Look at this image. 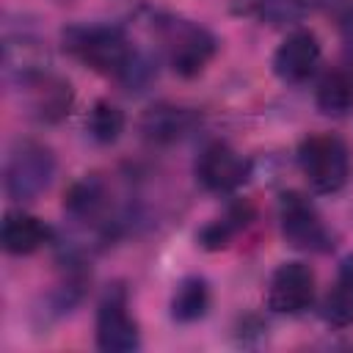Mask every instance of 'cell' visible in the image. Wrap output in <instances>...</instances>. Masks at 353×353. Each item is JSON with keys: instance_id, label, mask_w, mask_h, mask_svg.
Wrapping results in <instances>:
<instances>
[{"instance_id": "obj_3", "label": "cell", "mask_w": 353, "mask_h": 353, "mask_svg": "<svg viewBox=\"0 0 353 353\" xmlns=\"http://www.w3.org/2000/svg\"><path fill=\"white\" fill-rule=\"evenodd\" d=\"M298 165L317 193H336L350 174V152L342 138L331 132H314L298 146Z\"/></svg>"}, {"instance_id": "obj_8", "label": "cell", "mask_w": 353, "mask_h": 353, "mask_svg": "<svg viewBox=\"0 0 353 353\" xmlns=\"http://www.w3.org/2000/svg\"><path fill=\"white\" fill-rule=\"evenodd\" d=\"M314 301V273L303 262H281L270 276L268 306L276 314H301Z\"/></svg>"}, {"instance_id": "obj_14", "label": "cell", "mask_w": 353, "mask_h": 353, "mask_svg": "<svg viewBox=\"0 0 353 353\" xmlns=\"http://www.w3.org/2000/svg\"><path fill=\"white\" fill-rule=\"evenodd\" d=\"M323 317L334 328H350L353 325V254H347L339 262L336 279L323 301Z\"/></svg>"}, {"instance_id": "obj_18", "label": "cell", "mask_w": 353, "mask_h": 353, "mask_svg": "<svg viewBox=\"0 0 353 353\" xmlns=\"http://www.w3.org/2000/svg\"><path fill=\"white\" fill-rule=\"evenodd\" d=\"M85 130L97 143H116L119 135L124 132V113L119 105L108 99H97L94 108L88 110Z\"/></svg>"}, {"instance_id": "obj_12", "label": "cell", "mask_w": 353, "mask_h": 353, "mask_svg": "<svg viewBox=\"0 0 353 353\" xmlns=\"http://www.w3.org/2000/svg\"><path fill=\"white\" fill-rule=\"evenodd\" d=\"M22 88L28 91V105L33 110V116H39L41 121H61L69 108H72V85L63 77L50 74L47 69L39 72L36 77L25 80Z\"/></svg>"}, {"instance_id": "obj_16", "label": "cell", "mask_w": 353, "mask_h": 353, "mask_svg": "<svg viewBox=\"0 0 353 353\" xmlns=\"http://www.w3.org/2000/svg\"><path fill=\"white\" fill-rule=\"evenodd\" d=\"M210 309V284L201 276H188L171 295V317L176 323L201 320Z\"/></svg>"}, {"instance_id": "obj_10", "label": "cell", "mask_w": 353, "mask_h": 353, "mask_svg": "<svg viewBox=\"0 0 353 353\" xmlns=\"http://www.w3.org/2000/svg\"><path fill=\"white\" fill-rule=\"evenodd\" d=\"M63 210L69 218L88 223L94 229L110 226L108 212H110V190L108 182L99 174H85L83 179L72 182V188L63 196Z\"/></svg>"}, {"instance_id": "obj_2", "label": "cell", "mask_w": 353, "mask_h": 353, "mask_svg": "<svg viewBox=\"0 0 353 353\" xmlns=\"http://www.w3.org/2000/svg\"><path fill=\"white\" fill-rule=\"evenodd\" d=\"M157 33L165 47L168 66L179 77H196L218 52V39L199 22L182 17H163Z\"/></svg>"}, {"instance_id": "obj_7", "label": "cell", "mask_w": 353, "mask_h": 353, "mask_svg": "<svg viewBox=\"0 0 353 353\" xmlns=\"http://www.w3.org/2000/svg\"><path fill=\"white\" fill-rule=\"evenodd\" d=\"M251 176V163L223 141H212L196 157V179L210 193H234Z\"/></svg>"}, {"instance_id": "obj_15", "label": "cell", "mask_w": 353, "mask_h": 353, "mask_svg": "<svg viewBox=\"0 0 353 353\" xmlns=\"http://www.w3.org/2000/svg\"><path fill=\"white\" fill-rule=\"evenodd\" d=\"M314 102L325 116H345L353 110V72L334 69L320 77L314 88Z\"/></svg>"}, {"instance_id": "obj_5", "label": "cell", "mask_w": 353, "mask_h": 353, "mask_svg": "<svg viewBox=\"0 0 353 353\" xmlns=\"http://www.w3.org/2000/svg\"><path fill=\"white\" fill-rule=\"evenodd\" d=\"M279 221H281V234L284 240L298 248V251H328L331 243V232L323 221V215L317 212V207L301 196V193H284L281 204H279Z\"/></svg>"}, {"instance_id": "obj_1", "label": "cell", "mask_w": 353, "mask_h": 353, "mask_svg": "<svg viewBox=\"0 0 353 353\" xmlns=\"http://www.w3.org/2000/svg\"><path fill=\"white\" fill-rule=\"evenodd\" d=\"M63 47L88 69L105 77L121 80L135 61V50L127 33L116 25H88L69 28L63 33Z\"/></svg>"}, {"instance_id": "obj_19", "label": "cell", "mask_w": 353, "mask_h": 353, "mask_svg": "<svg viewBox=\"0 0 353 353\" xmlns=\"http://www.w3.org/2000/svg\"><path fill=\"white\" fill-rule=\"evenodd\" d=\"M259 6H262V17L270 19L273 25H279V22H295L306 11V3L303 0H262Z\"/></svg>"}, {"instance_id": "obj_17", "label": "cell", "mask_w": 353, "mask_h": 353, "mask_svg": "<svg viewBox=\"0 0 353 353\" xmlns=\"http://www.w3.org/2000/svg\"><path fill=\"white\" fill-rule=\"evenodd\" d=\"M248 218H251V207H248V204H234L223 218L207 223V226L199 232V245L207 248V251L229 248L232 240H234V234H237L240 229H245Z\"/></svg>"}, {"instance_id": "obj_20", "label": "cell", "mask_w": 353, "mask_h": 353, "mask_svg": "<svg viewBox=\"0 0 353 353\" xmlns=\"http://www.w3.org/2000/svg\"><path fill=\"white\" fill-rule=\"evenodd\" d=\"M334 8L339 14V19L353 28V0H334Z\"/></svg>"}, {"instance_id": "obj_11", "label": "cell", "mask_w": 353, "mask_h": 353, "mask_svg": "<svg viewBox=\"0 0 353 353\" xmlns=\"http://www.w3.org/2000/svg\"><path fill=\"white\" fill-rule=\"evenodd\" d=\"M196 124H199L196 110L182 108V105H171V102H157L149 110H143L138 130L152 143H174L179 138H185Z\"/></svg>"}, {"instance_id": "obj_21", "label": "cell", "mask_w": 353, "mask_h": 353, "mask_svg": "<svg viewBox=\"0 0 353 353\" xmlns=\"http://www.w3.org/2000/svg\"><path fill=\"white\" fill-rule=\"evenodd\" d=\"M342 58H345V69L353 72V36H350L347 44H345V55H342Z\"/></svg>"}, {"instance_id": "obj_13", "label": "cell", "mask_w": 353, "mask_h": 353, "mask_svg": "<svg viewBox=\"0 0 353 353\" xmlns=\"http://www.w3.org/2000/svg\"><path fill=\"white\" fill-rule=\"evenodd\" d=\"M52 240V229L28 212H8L3 221V232H0V243L8 254L14 256H28L39 248H44Z\"/></svg>"}, {"instance_id": "obj_4", "label": "cell", "mask_w": 353, "mask_h": 353, "mask_svg": "<svg viewBox=\"0 0 353 353\" xmlns=\"http://www.w3.org/2000/svg\"><path fill=\"white\" fill-rule=\"evenodd\" d=\"M55 176V154L50 146L39 143V141H22L11 149L8 160H6V193L8 199L25 204L39 199L50 182Z\"/></svg>"}, {"instance_id": "obj_22", "label": "cell", "mask_w": 353, "mask_h": 353, "mask_svg": "<svg viewBox=\"0 0 353 353\" xmlns=\"http://www.w3.org/2000/svg\"><path fill=\"white\" fill-rule=\"evenodd\" d=\"M55 3H72V0H55Z\"/></svg>"}, {"instance_id": "obj_9", "label": "cell", "mask_w": 353, "mask_h": 353, "mask_svg": "<svg viewBox=\"0 0 353 353\" xmlns=\"http://www.w3.org/2000/svg\"><path fill=\"white\" fill-rule=\"evenodd\" d=\"M320 39L309 28H295L273 52V72L284 83H303L314 74L320 63Z\"/></svg>"}, {"instance_id": "obj_6", "label": "cell", "mask_w": 353, "mask_h": 353, "mask_svg": "<svg viewBox=\"0 0 353 353\" xmlns=\"http://www.w3.org/2000/svg\"><path fill=\"white\" fill-rule=\"evenodd\" d=\"M97 347L105 353H130L141 347V331L127 306L124 287H110L97 309Z\"/></svg>"}]
</instances>
